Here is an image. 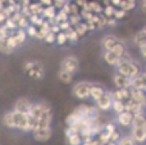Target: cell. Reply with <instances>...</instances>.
Returning <instances> with one entry per match:
<instances>
[{
    "label": "cell",
    "instance_id": "6da1fadb",
    "mask_svg": "<svg viewBox=\"0 0 146 145\" xmlns=\"http://www.w3.org/2000/svg\"><path fill=\"white\" fill-rule=\"evenodd\" d=\"M51 122H53V109L48 103H42V109L36 120V127L35 130H41V128H48L51 127Z\"/></svg>",
    "mask_w": 146,
    "mask_h": 145
},
{
    "label": "cell",
    "instance_id": "7a4b0ae2",
    "mask_svg": "<svg viewBox=\"0 0 146 145\" xmlns=\"http://www.w3.org/2000/svg\"><path fill=\"white\" fill-rule=\"evenodd\" d=\"M115 68H117V73L122 74V76H126V77H128V78H132V77H135L136 74H139L140 72H141L139 64L135 61L117 64Z\"/></svg>",
    "mask_w": 146,
    "mask_h": 145
},
{
    "label": "cell",
    "instance_id": "3957f363",
    "mask_svg": "<svg viewBox=\"0 0 146 145\" xmlns=\"http://www.w3.org/2000/svg\"><path fill=\"white\" fill-rule=\"evenodd\" d=\"M91 85H92V82H88V81H80L77 84H74V86L72 89L73 95L81 100H86L87 98H90Z\"/></svg>",
    "mask_w": 146,
    "mask_h": 145
},
{
    "label": "cell",
    "instance_id": "277c9868",
    "mask_svg": "<svg viewBox=\"0 0 146 145\" xmlns=\"http://www.w3.org/2000/svg\"><path fill=\"white\" fill-rule=\"evenodd\" d=\"M13 123H14V130H19V131H23V132H30V128H28V116L25 114V113L13 112Z\"/></svg>",
    "mask_w": 146,
    "mask_h": 145
},
{
    "label": "cell",
    "instance_id": "5b68a950",
    "mask_svg": "<svg viewBox=\"0 0 146 145\" xmlns=\"http://www.w3.org/2000/svg\"><path fill=\"white\" fill-rule=\"evenodd\" d=\"M78 68H80V61L74 55H67L66 58H63V61L60 63V69L71 72L73 74L78 71Z\"/></svg>",
    "mask_w": 146,
    "mask_h": 145
},
{
    "label": "cell",
    "instance_id": "8992f818",
    "mask_svg": "<svg viewBox=\"0 0 146 145\" xmlns=\"http://www.w3.org/2000/svg\"><path fill=\"white\" fill-rule=\"evenodd\" d=\"M111 104H113V99H111V94L109 91H105L98 100H95V107L99 110H103V112L110 110Z\"/></svg>",
    "mask_w": 146,
    "mask_h": 145
},
{
    "label": "cell",
    "instance_id": "52a82bcc",
    "mask_svg": "<svg viewBox=\"0 0 146 145\" xmlns=\"http://www.w3.org/2000/svg\"><path fill=\"white\" fill-rule=\"evenodd\" d=\"M31 105H32V102L30 99H27V98H18L15 100L14 105H13V112L27 114L31 109Z\"/></svg>",
    "mask_w": 146,
    "mask_h": 145
},
{
    "label": "cell",
    "instance_id": "ba28073f",
    "mask_svg": "<svg viewBox=\"0 0 146 145\" xmlns=\"http://www.w3.org/2000/svg\"><path fill=\"white\" fill-rule=\"evenodd\" d=\"M129 138L137 145H142L146 140V127H131Z\"/></svg>",
    "mask_w": 146,
    "mask_h": 145
},
{
    "label": "cell",
    "instance_id": "9c48e42d",
    "mask_svg": "<svg viewBox=\"0 0 146 145\" xmlns=\"http://www.w3.org/2000/svg\"><path fill=\"white\" fill-rule=\"evenodd\" d=\"M129 89L145 91V90H146V76H145L144 72H140L139 74H136L135 77H132V78H131V85H129Z\"/></svg>",
    "mask_w": 146,
    "mask_h": 145
},
{
    "label": "cell",
    "instance_id": "30bf717a",
    "mask_svg": "<svg viewBox=\"0 0 146 145\" xmlns=\"http://www.w3.org/2000/svg\"><path fill=\"white\" fill-rule=\"evenodd\" d=\"M51 135H53V130H51V127L32 131L33 139H35L36 141H38V143H46V141H49L50 138H51Z\"/></svg>",
    "mask_w": 146,
    "mask_h": 145
},
{
    "label": "cell",
    "instance_id": "8fae6325",
    "mask_svg": "<svg viewBox=\"0 0 146 145\" xmlns=\"http://www.w3.org/2000/svg\"><path fill=\"white\" fill-rule=\"evenodd\" d=\"M119 43H121V40L118 37H115L114 35H106L101 39V46H103V49L105 51L113 50L117 44H119Z\"/></svg>",
    "mask_w": 146,
    "mask_h": 145
},
{
    "label": "cell",
    "instance_id": "7c38bea8",
    "mask_svg": "<svg viewBox=\"0 0 146 145\" xmlns=\"http://www.w3.org/2000/svg\"><path fill=\"white\" fill-rule=\"evenodd\" d=\"M26 73L33 80H41L44 77V67L40 62H35L33 61V64L31 67L30 71H27Z\"/></svg>",
    "mask_w": 146,
    "mask_h": 145
},
{
    "label": "cell",
    "instance_id": "4fadbf2b",
    "mask_svg": "<svg viewBox=\"0 0 146 145\" xmlns=\"http://www.w3.org/2000/svg\"><path fill=\"white\" fill-rule=\"evenodd\" d=\"M132 120H133V114L129 113L128 110H124V112L117 114V122H118V125H121L122 127H131Z\"/></svg>",
    "mask_w": 146,
    "mask_h": 145
},
{
    "label": "cell",
    "instance_id": "5bb4252c",
    "mask_svg": "<svg viewBox=\"0 0 146 145\" xmlns=\"http://www.w3.org/2000/svg\"><path fill=\"white\" fill-rule=\"evenodd\" d=\"M113 82L115 85L117 89H129V85H131V78L126 76H122V74L117 73L113 77Z\"/></svg>",
    "mask_w": 146,
    "mask_h": 145
},
{
    "label": "cell",
    "instance_id": "9a60e30c",
    "mask_svg": "<svg viewBox=\"0 0 146 145\" xmlns=\"http://www.w3.org/2000/svg\"><path fill=\"white\" fill-rule=\"evenodd\" d=\"M110 94L114 102H126L129 99V89H115Z\"/></svg>",
    "mask_w": 146,
    "mask_h": 145
},
{
    "label": "cell",
    "instance_id": "2e32d148",
    "mask_svg": "<svg viewBox=\"0 0 146 145\" xmlns=\"http://www.w3.org/2000/svg\"><path fill=\"white\" fill-rule=\"evenodd\" d=\"M129 98L133 100L135 103L140 105H144L146 104V96H145V91H140V90H133V89H129Z\"/></svg>",
    "mask_w": 146,
    "mask_h": 145
},
{
    "label": "cell",
    "instance_id": "e0dca14e",
    "mask_svg": "<svg viewBox=\"0 0 146 145\" xmlns=\"http://www.w3.org/2000/svg\"><path fill=\"white\" fill-rule=\"evenodd\" d=\"M105 92V89H104L101 85L99 84H92L90 89V98H92L94 100H98L101 95Z\"/></svg>",
    "mask_w": 146,
    "mask_h": 145
},
{
    "label": "cell",
    "instance_id": "ac0fdd59",
    "mask_svg": "<svg viewBox=\"0 0 146 145\" xmlns=\"http://www.w3.org/2000/svg\"><path fill=\"white\" fill-rule=\"evenodd\" d=\"M104 61L109 64V66H117L119 61V57L114 53L113 50H109V51H104Z\"/></svg>",
    "mask_w": 146,
    "mask_h": 145
},
{
    "label": "cell",
    "instance_id": "d6986e66",
    "mask_svg": "<svg viewBox=\"0 0 146 145\" xmlns=\"http://www.w3.org/2000/svg\"><path fill=\"white\" fill-rule=\"evenodd\" d=\"M133 41H135V44H136L137 48L146 45V28H142L141 31H139V32L135 35Z\"/></svg>",
    "mask_w": 146,
    "mask_h": 145
},
{
    "label": "cell",
    "instance_id": "ffe728a7",
    "mask_svg": "<svg viewBox=\"0 0 146 145\" xmlns=\"http://www.w3.org/2000/svg\"><path fill=\"white\" fill-rule=\"evenodd\" d=\"M1 123H3V126H5L7 128H12V130H14V123H13V112L12 110L4 113V116L1 117Z\"/></svg>",
    "mask_w": 146,
    "mask_h": 145
},
{
    "label": "cell",
    "instance_id": "44dd1931",
    "mask_svg": "<svg viewBox=\"0 0 146 145\" xmlns=\"http://www.w3.org/2000/svg\"><path fill=\"white\" fill-rule=\"evenodd\" d=\"M73 76H74L73 73L64 71V69H59V72H58V77H59V80H60V81L63 82V84H66V85L71 84V82L73 81Z\"/></svg>",
    "mask_w": 146,
    "mask_h": 145
},
{
    "label": "cell",
    "instance_id": "7402d4cb",
    "mask_svg": "<svg viewBox=\"0 0 146 145\" xmlns=\"http://www.w3.org/2000/svg\"><path fill=\"white\" fill-rule=\"evenodd\" d=\"M131 127H146V118H145L144 113L133 116Z\"/></svg>",
    "mask_w": 146,
    "mask_h": 145
},
{
    "label": "cell",
    "instance_id": "603a6c76",
    "mask_svg": "<svg viewBox=\"0 0 146 145\" xmlns=\"http://www.w3.org/2000/svg\"><path fill=\"white\" fill-rule=\"evenodd\" d=\"M13 51H14V50H13V49L8 45L7 39L0 37V53L5 54V55H9V54H12Z\"/></svg>",
    "mask_w": 146,
    "mask_h": 145
},
{
    "label": "cell",
    "instance_id": "cb8c5ba5",
    "mask_svg": "<svg viewBox=\"0 0 146 145\" xmlns=\"http://www.w3.org/2000/svg\"><path fill=\"white\" fill-rule=\"evenodd\" d=\"M74 31L77 32V35L80 36V37H82V36H85L86 33L88 32V28H87V25H86V22H83V21H81L78 25H76L74 27Z\"/></svg>",
    "mask_w": 146,
    "mask_h": 145
},
{
    "label": "cell",
    "instance_id": "d4e9b609",
    "mask_svg": "<svg viewBox=\"0 0 146 145\" xmlns=\"http://www.w3.org/2000/svg\"><path fill=\"white\" fill-rule=\"evenodd\" d=\"M64 33H66L67 39H68V43H77L78 39H80V36L77 35V32L74 31L73 27H69L67 31H64Z\"/></svg>",
    "mask_w": 146,
    "mask_h": 145
},
{
    "label": "cell",
    "instance_id": "484cf974",
    "mask_svg": "<svg viewBox=\"0 0 146 145\" xmlns=\"http://www.w3.org/2000/svg\"><path fill=\"white\" fill-rule=\"evenodd\" d=\"M114 12H115V8H114L113 5H110V4H106L105 7L103 8L101 14H103L105 18H111L114 15Z\"/></svg>",
    "mask_w": 146,
    "mask_h": 145
},
{
    "label": "cell",
    "instance_id": "4316f807",
    "mask_svg": "<svg viewBox=\"0 0 146 145\" xmlns=\"http://www.w3.org/2000/svg\"><path fill=\"white\" fill-rule=\"evenodd\" d=\"M111 109L114 110V113H115V114H119V113L124 112V110H126V108H124V103L123 102H114V100H113Z\"/></svg>",
    "mask_w": 146,
    "mask_h": 145
},
{
    "label": "cell",
    "instance_id": "83f0119b",
    "mask_svg": "<svg viewBox=\"0 0 146 145\" xmlns=\"http://www.w3.org/2000/svg\"><path fill=\"white\" fill-rule=\"evenodd\" d=\"M55 43L58 44V45H60V46L66 45V44L68 43V39H67L66 33H64L63 31H60L59 33H56V36H55Z\"/></svg>",
    "mask_w": 146,
    "mask_h": 145
},
{
    "label": "cell",
    "instance_id": "f1b7e54d",
    "mask_svg": "<svg viewBox=\"0 0 146 145\" xmlns=\"http://www.w3.org/2000/svg\"><path fill=\"white\" fill-rule=\"evenodd\" d=\"M115 145H137V144L129 138V135H127V136H121Z\"/></svg>",
    "mask_w": 146,
    "mask_h": 145
},
{
    "label": "cell",
    "instance_id": "f546056e",
    "mask_svg": "<svg viewBox=\"0 0 146 145\" xmlns=\"http://www.w3.org/2000/svg\"><path fill=\"white\" fill-rule=\"evenodd\" d=\"M25 32L27 36H31V37H36V33H37V27L33 25H28L27 27L25 28Z\"/></svg>",
    "mask_w": 146,
    "mask_h": 145
},
{
    "label": "cell",
    "instance_id": "4dcf8cb0",
    "mask_svg": "<svg viewBox=\"0 0 146 145\" xmlns=\"http://www.w3.org/2000/svg\"><path fill=\"white\" fill-rule=\"evenodd\" d=\"M126 14H127V12H124L123 9H121V8H115V12H114L113 17L118 21V19H123V18L126 17Z\"/></svg>",
    "mask_w": 146,
    "mask_h": 145
},
{
    "label": "cell",
    "instance_id": "1f68e13d",
    "mask_svg": "<svg viewBox=\"0 0 146 145\" xmlns=\"http://www.w3.org/2000/svg\"><path fill=\"white\" fill-rule=\"evenodd\" d=\"M55 33H53V32H48L45 36H44V41L45 43H48V44H54L55 43Z\"/></svg>",
    "mask_w": 146,
    "mask_h": 145
},
{
    "label": "cell",
    "instance_id": "d6a6232c",
    "mask_svg": "<svg viewBox=\"0 0 146 145\" xmlns=\"http://www.w3.org/2000/svg\"><path fill=\"white\" fill-rule=\"evenodd\" d=\"M32 64H33V61H26L25 63H23V71L25 72L30 71L31 67H32Z\"/></svg>",
    "mask_w": 146,
    "mask_h": 145
},
{
    "label": "cell",
    "instance_id": "836d02e7",
    "mask_svg": "<svg viewBox=\"0 0 146 145\" xmlns=\"http://www.w3.org/2000/svg\"><path fill=\"white\" fill-rule=\"evenodd\" d=\"M58 26H59V28H60V31H63V32H64V31H67L69 27H71V26H69V23H68V21H66V22H62V23H59Z\"/></svg>",
    "mask_w": 146,
    "mask_h": 145
},
{
    "label": "cell",
    "instance_id": "e575fe53",
    "mask_svg": "<svg viewBox=\"0 0 146 145\" xmlns=\"http://www.w3.org/2000/svg\"><path fill=\"white\" fill-rule=\"evenodd\" d=\"M8 19V17H7V14H5L3 10H0V26H3L5 23V21Z\"/></svg>",
    "mask_w": 146,
    "mask_h": 145
},
{
    "label": "cell",
    "instance_id": "d590c367",
    "mask_svg": "<svg viewBox=\"0 0 146 145\" xmlns=\"http://www.w3.org/2000/svg\"><path fill=\"white\" fill-rule=\"evenodd\" d=\"M117 22H118V21H117L114 17L106 18V25H109V26H117Z\"/></svg>",
    "mask_w": 146,
    "mask_h": 145
},
{
    "label": "cell",
    "instance_id": "8d00e7d4",
    "mask_svg": "<svg viewBox=\"0 0 146 145\" xmlns=\"http://www.w3.org/2000/svg\"><path fill=\"white\" fill-rule=\"evenodd\" d=\"M38 3H40L41 5H45V7H50V5H53V0H38Z\"/></svg>",
    "mask_w": 146,
    "mask_h": 145
},
{
    "label": "cell",
    "instance_id": "74e56055",
    "mask_svg": "<svg viewBox=\"0 0 146 145\" xmlns=\"http://www.w3.org/2000/svg\"><path fill=\"white\" fill-rule=\"evenodd\" d=\"M139 50H140V54H141L142 58H145V57H146V45L145 46H140Z\"/></svg>",
    "mask_w": 146,
    "mask_h": 145
},
{
    "label": "cell",
    "instance_id": "f35d334b",
    "mask_svg": "<svg viewBox=\"0 0 146 145\" xmlns=\"http://www.w3.org/2000/svg\"><path fill=\"white\" fill-rule=\"evenodd\" d=\"M81 145H82V144H81Z\"/></svg>",
    "mask_w": 146,
    "mask_h": 145
}]
</instances>
